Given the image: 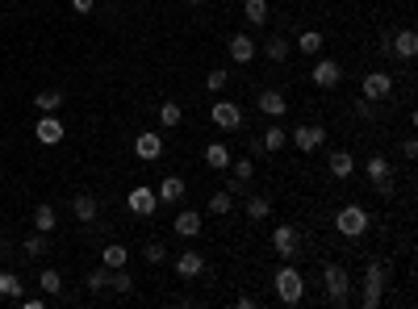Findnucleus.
Returning <instances> with one entry per match:
<instances>
[{
    "mask_svg": "<svg viewBox=\"0 0 418 309\" xmlns=\"http://www.w3.org/2000/svg\"><path fill=\"white\" fill-rule=\"evenodd\" d=\"M71 213H75V222H92V218H96V201H92L88 193H80V197L71 201Z\"/></svg>",
    "mask_w": 418,
    "mask_h": 309,
    "instance_id": "24",
    "label": "nucleus"
},
{
    "mask_svg": "<svg viewBox=\"0 0 418 309\" xmlns=\"http://www.w3.org/2000/svg\"><path fill=\"white\" fill-rule=\"evenodd\" d=\"M272 247H276V255H281L285 264H293L297 251H301V247H297V230H293V226H276V230H272Z\"/></svg>",
    "mask_w": 418,
    "mask_h": 309,
    "instance_id": "10",
    "label": "nucleus"
},
{
    "mask_svg": "<svg viewBox=\"0 0 418 309\" xmlns=\"http://www.w3.org/2000/svg\"><path fill=\"white\" fill-rule=\"evenodd\" d=\"M297 50H301V54H314V59H318V54H322V33H318V29H306V33L297 38Z\"/></svg>",
    "mask_w": 418,
    "mask_h": 309,
    "instance_id": "26",
    "label": "nucleus"
},
{
    "mask_svg": "<svg viewBox=\"0 0 418 309\" xmlns=\"http://www.w3.org/2000/svg\"><path fill=\"white\" fill-rule=\"evenodd\" d=\"M289 46H293V42H289L285 33H272V38L264 42V54H268L272 63H285V59H289Z\"/></svg>",
    "mask_w": 418,
    "mask_h": 309,
    "instance_id": "23",
    "label": "nucleus"
},
{
    "mask_svg": "<svg viewBox=\"0 0 418 309\" xmlns=\"http://www.w3.org/2000/svg\"><path fill=\"white\" fill-rule=\"evenodd\" d=\"M360 92H364V100H385V96H394V75L389 71H368L360 80Z\"/></svg>",
    "mask_w": 418,
    "mask_h": 309,
    "instance_id": "5",
    "label": "nucleus"
},
{
    "mask_svg": "<svg viewBox=\"0 0 418 309\" xmlns=\"http://www.w3.org/2000/svg\"><path fill=\"white\" fill-rule=\"evenodd\" d=\"M92 4H96V0H71V8H75V13H92Z\"/></svg>",
    "mask_w": 418,
    "mask_h": 309,
    "instance_id": "42",
    "label": "nucleus"
},
{
    "mask_svg": "<svg viewBox=\"0 0 418 309\" xmlns=\"http://www.w3.org/2000/svg\"><path fill=\"white\" fill-rule=\"evenodd\" d=\"M389 54H398V59H415V54H418V33H415V29H402V33L389 42Z\"/></svg>",
    "mask_w": 418,
    "mask_h": 309,
    "instance_id": "18",
    "label": "nucleus"
},
{
    "mask_svg": "<svg viewBox=\"0 0 418 309\" xmlns=\"http://www.w3.org/2000/svg\"><path fill=\"white\" fill-rule=\"evenodd\" d=\"M88 289H92V293H100V289H109V268H105V264L88 272Z\"/></svg>",
    "mask_w": 418,
    "mask_h": 309,
    "instance_id": "38",
    "label": "nucleus"
},
{
    "mask_svg": "<svg viewBox=\"0 0 418 309\" xmlns=\"http://www.w3.org/2000/svg\"><path fill=\"white\" fill-rule=\"evenodd\" d=\"M230 167H234V180H239V184H247V180L255 176V163H251V159H230Z\"/></svg>",
    "mask_w": 418,
    "mask_h": 309,
    "instance_id": "37",
    "label": "nucleus"
},
{
    "mask_svg": "<svg viewBox=\"0 0 418 309\" xmlns=\"http://www.w3.org/2000/svg\"><path fill=\"white\" fill-rule=\"evenodd\" d=\"M364 176L373 180V188H377L381 197H394V188H398V184H394V167H389V159H385V155H373V159L364 163Z\"/></svg>",
    "mask_w": 418,
    "mask_h": 309,
    "instance_id": "4",
    "label": "nucleus"
},
{
    "mask_svg": "<svg viewBox=\"0 0 418 309\" xmlns=\"http://www.w3.org/2000/svg\"><path fill=\"white\" fill-rule=\"evenodd\" d=\"M243 17H247V25H268V0H247Z\"/></svg>",
    "mask_w": 418,
    "mask_h": 309,
    "instance_id": "25",
    "label": "nucleus"
},
{
    "mask_svg": "<svg viewBox=\"0 0 418 309\" xmlns=\"http://www.w3.org/2000/svg\"><path fill=\"white\" fill-rule=\"evenodd\" d=\"M226 50H230V59H234V63H251L260 46H255V38H251V33H234V38L226 42Z\"/></svg>",
    "mask_w": 418,
    "mask_h": 309,
    "instance_id": "16",
    "label": "nucleus"
},
{
    "mask_svg": "<svg viewBox=\"0 0 418 309\" xmlns=\"http://www.w3.org/2000/svg\"><path fill=\"white\" fill-rule=\"evenodd\" d=\"M50 251V243H46V234H33V239H25V255L29 259H42Z\"/></svg>",
    "mask_w": 418,
    "mask_h": 309,
    "instance_id": "35",
    "label": "nucleus"
},
{
    "mask_svg": "<svg viewBox=\"0 0 418 309\" xmlns=\"http://www.w3.org/2000/svg\"><path fill=\"white\" fill-rule=\"evenodd\" d=\"M255 100H260V113L272 117V121H281V117L289 113V100H285V92H276V88H264Z\"/></svg>",
    "mask_w": 418,
    "mask_h": 309,
    "instance_id": "11",
    "label": "nucleus"
},
{
    "mask_svg": "<svg viewBox=\"0 0 418 309\" xmlns=\"http://www.w3.org/2000/svg\"><path fill=\"white\" fill-rule=\"evenodd\" d=\"M100 264H105V268H126V264H130V247H105V251H100Z\"/></svg>",
    "mask_w": 418,
    "mask_h": 309,
    "instance_id": "27",
    "label": "nucleus"
},
{
    "mask_svg": "<svg viewBox=\"0 0 418 309\" xmlns=\"http://www.w3.org/2000/svg\"><path fill=\"white\" fill-rule=\"evenodd\" d=\"M402 155H406V159H415V155H418V142H415V138H406V142H402Z\"/></svg>",
    "mask_w": 418,
    "mask_h": 309,
    "instance_id": "41",
    "label": "nucleus"
},
{
    "mask_svg": "<svg viewBox=\"0 0 418 309\" xmlns=\"http://www.w3.org/2000/svg\"><path fill=\"white\" fill-rule=\"evenodd\" d=\"M268 213H272V201H268V197H247V218H251V222H264Z\"/></svg>",
    "mask_w": 418,
    "mask_h": 309,
    "instance_id": "29",
    "label": "nucleus"
},
{
    "mask_svg": "<svg viewBox=\"0 0 418 309\" xmlns=\"http://www.w3.org/2000/svg\"><path fill=\"white\" fill-rule=\"evenodd\" d=\"M33 105H38L42 113H54V109L63 105V92H59V88H46V92H38V96H33Z\"/></svg>",
    "mask_w": 418,
    "mask_h": 309,
    "instance_id": "28",
    "label": "nucleus"
},
{
    "mask_svg": "<svg viewBox=\"0 0 418 309\" xmlns=\"http://www.w3.org/2000/svg\"><path fill=\"white\" fill-rule=\"evenodd\" d=\"M163 151H167V142H163L155 130H147V134H138V138H134V155H138V159H147V163H155Z\"/></svg>",
    "mask_w": 418,
    "mask_h": 309,
    "instance_id": "12",
    "label": "nucleus"
},
{
    "mask_svg": "<svg viewBox=\"0 0 418 309\" xmlns=\"http://www.w3.org/2000/svg\"><path fill=\"white\" fill-rule=\"evenodd\" d=\"M184 4H205V0H184Z\"/></svg>",
    "mask_w": 418,
    "mask_h": 309,
    "instance_id": "43",
    "label": "nucleus"
},
{
    "mask_svg": "<svg viewBox=\"0 0 418 309\" xmlns=\"http://www.w3.org/2000/svg\"><path fill=\"white\" fill-rule=\"evenodd\" d=\"M142 259H147V264H163V259H167V247H163V243H147V247H142Z\"/></svg>",
    "mask_w": 418,
    "mask_h": 309,
    "instance_id": "39",
    "label": "nucleus"
},
{
    "mask_svg": "<svg viewBox=\"0 0 418 309\" xmlns=\"http://www.w3.org/2000/svg\"><path fill=\"white\" fill-rule=\"evenodd\" d=\"M184 193H188V184H184L180 176H167V180H159V188H155L159 205H180V201H184Z\"/></svg>",
    "mask_w": 418,
    "mask_h": 309,
    "instance_id": "15",
    "label": "nucleus"
},
{
    "mask_svg": "<svg viewBox=\"0 0 418 309\" xmlns=\"http://www.w3.org/2000/svg\"><path fill=\"white\" fill-rule=\"evenodd\" d=\"M180 117H184V109H180L176 100H163V105H159V121H163V126H180Z\"/></svg>",
    "mask_w": 418,
    "mask_h": 309,
    "instance_id": "33",
    "label": "nucleus"
},
{
    "mask_svg": "<svg viewBox=\"0 0 418 309\" xmlns=\"http://www.w3.org/2000/svg\"><path fill=\"white\" fill-rule=\"evenodd\" d=\"M276 297H281V306H297L301 297H306V280H301V272L293 268V264H281V272H276Z\"/></svg>",
    "mask_w": 418,
    "mask_h": 309,
    "instance_id": "3",
    "label": "nucleus"
},
{
    "mask_svg": "<svg viewBox=\"0 0 418 309\" xmlns=\"http://www.w3.org/2000/svg\"><path fill=\"white\" fill-rule=\"evenodd\" d=\"M209 121H214L218 130H243V109H239L234 100H218V105L209 109Z\"/></svg>",
    "mask_w": 418,
    "mask_h": 309,
    "instance_id": "7",
    "label": "nucleus"
},
{
    "mask_svg": "<svg viewBox=\"0 0 418 309\" xmlns=\"http://www.w3.org/2000/svg\"><path fill=\"white\" fill-rule=\"evenodd\" d=\"M230 159H234V155H230V146H226V142H209V146H205V167L226 172V167H230Z\"/></svg>",
    "mask_w": 418,
    "mask_h": 309,
    "instance_id": "19",
    "label": "nucleus"
},
{
    "mask_svg": "<svg viewBox=\"0 0 418 309\" xmlns=\"http://www.w3.org/2000/svg\"><path fill=\"white\" fill-rule=\"evenodd\" d=\"M230 209H234V197H230V193H214V197H209V213H218V218H226Z\"/></svg>",
    "mask_w": 418,
    "mask_h": 309,
    "instance_id": "34",
    "label": "nucleus"
},
{
    "mask_svg": "<svg viewBox=\"0 0 418 309\" xmlns=\"http://www.w3.org/2000/svg\"><path fill=\"white\" fill-rule=\"evenodd\" d=\"M201 272H205V255H201V251L188 247V251L176 255V276H180V280H197Z\"/></svg>",
    "mask_w": 418,
    "mask_h": 309,
    "instance_id": "13",
    "label": "nucleus"
},
{
    "mask_svg": "<svg viewBox=\"0 0 418 309\" xmlns=\"http://www.w3.org/2000/svg\"><path fill=\"white\" fill-rule=\"evenodd\" d=\"M327 167H331L335 180H348V176L356 172V159H352L348 151H331V155H327Z\"/></svg>",
    "mask_w": 418,
    "mask_h": 309,
    "instance_id": "20",
    "label": "nucleus"
},
{
    "mask_svg": "<svg viewBox=\"0 0 418 309\" xmlns=\"http://www.w3.org/2000/svg\"><path fill=\"white\" fill-rule=\"evenodd\" d=\"M21 293H25L21 276L17 272H0V297H21Z\"/></svg>",
    "mask_w": 418,
    "mask_h": 309,
    "instance_id": "31",
    "label": "nucleus"
},
{
    "mask_svg": "<svg viewBox=\"0 0 418 309\" xmlns=\"http://www.w3.org/2000/svg\"><path fill=\"white\" fill-rule=\"evenodd\" d=\"M33 226H38L42 234H50V230L59 226V218H54V209H50V205H38V209H33Z\"/></svg>",
    "mask_w": 418,
    "mask_h": 309,
    "instance_id": "30",
    "label": "nucleus"
},
{
    "mask_svg": "<svg viewBox=\"0 0 418 309\" xmlns=\"http://www.w3.org/2000/svg\"><path fill=\"white\" fill-rule=\"evenodd\" d=\"M38 285H42V293H46V297H59V293H63V280H59V272H54V268H46V272L38 276Z\"/></svg>",
    "mask_w": 418,
    "mask_h": 309,
    "instance_id": "32",
    "label": "nucleus"
},
{
    "mask_svg": "<svg viewBox=\"0 0 418 309\" xmlns=\"http://www.w3.org/2000/svg\"><path fill=\"white\" fill-rule=\"evenodd\" d=\"M310 80H314L318 88H339V84H343V67H339L335 59H318L314 71H310Z\"/></svg>",
    "mask_w": 418,
    "mask_h": 309,
    "instance_id": "8",
    "label": "nucleus"
},
{
    "mask_svg": "<svg viewBox=\"0 0 418 309\" xmlns=\"http://www.w3.org/2000/svg\"><path fill=\"white\" fill-rule=\"evenodd\" d=\"M368 226H373V218H368V209H360V205H343V209L335 213V230H339L343 239H364Z\"/></svg>",
    "mask_w": 418,
    "mask_h": 309,
    "instance_id": "2",
    "label": "nucleus"
},
{
    "mask_svg": "<svg viewBox=\"0 0 418 309\" xmlns=\"http://www.w3.org/2000/svg\"><path fill=\"white\" fill-rule=\"evenodd\" d=\"M126 205H130V213L151 218V213L159 209V197H155V188H151V184H134V188H130V197H126Z\"/></svg>",
    "mask_w": 418,
    "mask_h": 309,
    "instance_id": "6",
    "label": "nucleus"
},
{
    "mask_svg": "<svg viewBox=\"0 0 418 309\" xmlns=\"http://www.w3.org/2000/svg\"><path fill=\"white\" fill-rule=\"evenodd\" d=\"M356 113H360L364 121H373V117H377V113H373V100H356Z\"/></svg>",
    "mask_w": 418,
    "mask_h": 309,
    "instance_id": "40",
    "label": "nucleus"
},
{
    "mask_svg": "<svg viewBox=\"0 0 418 309\" xmlns=\"http://www.w3.org/2000/svg\"><path fill=\"white\" fill-rule=\"evenodd\" d=\"M389 272H394V268H389L385 259H373V264L364 268V280H360V285H364V289H381V293H385V285H389Z\"/></svg>",
    "mask_w": 418,
    "mask_h": 309,
    "instance_id": "17",
    "label": "nucleus"
},
{
    "mask_svg": "<svg viewBox=\"0 0 418 309\" xmlns=\"http://www.w3.org/2000/svg\"><path fill=\"white\" fill-rule=\"evenodd\" d=\"M322 289H327V301L331 306H348L352 301V276L343 264H327L322 268Z\"/></svg>",
    "mask_w": 418,
    "mask_h": 309,
    "instance_id": "1",
    "label": "nucleus"
},
{
    "mask_svg": "<svg viewBox=\"0 0 418 309\" xmlns=\"http://www.w3.org/2000/svg\"><path fill=\"white\" fill-rule=\"evenodd\" d=\"M201 226H205V218H201V213H193V209L176 213V234H180V239H197V234H201Z\"/></svg>",
    "mask_w": 418,
    "mask_h": 309,
    "instance_id": "21",
    "label": "nucleus"
},
{
    "mask_svg": "<svg viewBox=\"0 0 418 309\" xmlns=\"http://www.w3.org/2000/svg\"><path fill=\"white\" fill-rule=\"evenodd\" d=\"M226 84H230V75H226L222 67H214V71L205 75V88H209V92H226Z\"/></svg>",
    "mask_w": 418,
    "mask_h": 309,
    "instance_id": "36",
    "label": "nucleus"
},
{
    "mask_svg": "<svg viewBox=\"0 0 418 309\" xmlns=\"http://www.w3.org/2000/svg\"><path fill=\"white\" fill-rule=\"evenodd\" d=\"M285 142H289V130H285V126H268L264 138H260V151L276 155V151H285Z\"/></svg>",
    "mask_w": 418,
    "mask_h": 309,
    "instance_id": "22",
    "label": "nucleus"
},
{
    "mask_svg": "<svg viewBox=\"0 0 418 309\" xmlns=\"http://www.w3.org/2000/svg\"><path fill=\"white\" fill-rule=\"evenodd\" d=\"M293 146L297 151H318V146H327V126H297L293 130Z\"/></svg>",
    "mask_w": 418,
    "mask_h": 309,
    "instance_id": "9",
    "label": "nucleus"
},
{
    "mask_svg": "<svg viewBox=\"0 0 418 309\" xmlns=\"http://www.w3.org/2000/svg\"><path fill=\"white\" fill-rule=\"evenodd\" d=\"M33 138H38V142H46V146L63 142V121H59L54 113H42V117H38V126H33Z\"/></svg>",
    "mask_w": 418,
    "mask_h": 309,
    "instance_id": "14",
    "label": "nucleus"
}]
</instances>
